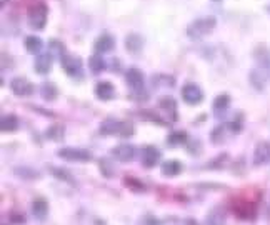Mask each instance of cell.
Masks as SVG:
<instances>
[{"instance_id":"10","label":"cell","mask_w":270,"mask_h":225,"mask_svg":"<svg viewBox=\"0 0 270 225\" xmlns=\"http://www.w3.org/2000/svg\"><path fill=\"white\" fill-rule=\"evenodd\" d=\"M160 157H162V154H160V150L157 147L147 145L142 150V165L145 168H154L160 162Z\"/></svg>"},{"instance_id":"25","label":"cell","mask_w":270,"mask_h":225,"mask_svg":"<svg viewBox=\"0 0 270 225\" xmlns=\"http://www.w3.org/2000/svg\"><path fill=\"white\" fill-rule=\"evenodd\" d=\"M265 80H267V75H265L264 72H260L258 68H255L250 72V84H252L257 90H264Z\"/></svg>"},{"instance_id":"14","label":"cell","mask_w":270,"mask_h":225,"mask_svg":"<svg viewBox=\"0 0 270 225\" xmlns=\"http://www.w3.org/2000/svg\"><path fill=\"white\" fill-rule=\"evenodd\" d=\"M20 127V120L17 115L14 114H7V115H2L0 118V130L5 134H12V132H17Z\"/></svg>"},{"instance_id":"7","label":"cell","mask_w":270,"mask_h":225,"mask_svg":"<svg viewBox=\"0 0 270 225\" xmlns=\"http://www.w3.org/2000/svg\"><path fill=\"white\" fill-rule=\"evenodd\" d=\"M60 64H62L64 72L68 75V77H77V75L82 74V60L78 57H74V55H64L60 58Z\"/></svg>"},{"instance_id":"37","label":"cell","mask_w":270,"mask_h":225,"mask_svg":"<svg viewBox=\"0 0 270 225\" xmlns=\"http://www.w3.org/2000/svg\"><path fill=\"white\" fill-rule=\"evenodd\" d=\"M185 225H198V224L195 222L194 218H187V220H185Z\"/></svg>"},{"instance_id":"26","label":"cell","mask_w":270,"mask_h":225,"mask_svg":"<svg viewBox=\"0 0 270 225\" xmlns=\"http://www.w3.org/2000/svg\"><path fill=\"white\" fill-rule=\"evenodd\" d=\"M88 68L92 74H100L105 68V62L100 54H95L88 58Z\"/></svg>"},{"instance_id":"30","label":"cell","mask_w":270,"mask_h":225,"mask_svg":"<svg viewBox=\"0 0 270 225\" xmlns=\"http://www.w3.org/2000/svg\"><path fill=\"white\" fill-rule=\"evenodd\" d=\"M50 170H52V174H54L58 180H64V182L72 184V185L75 184V182H74V177H72V175H70L65 168H58V167H54V165H52V168H50Z\"/></svg>"},{"instance_id":"16","label":"cell","mask_w":270,"mask_h":225,"mask_svg":"<svg viewBox=\"0 0 270 225\" xmlns=\"http://www.w3.org/2000/svg\"><path fill=\"white\" fill-rule=\"evenodd\" d=\"M34 68L35 72L40 74V75H47L52 68V55L50 54H42L35 58V64H34Z\"/></svg>"},{"instance_id":"5","label":"cell","mask_w":270,"mask_h":225,"mask_svg":"<svg viewBox=\"0 0 270 225\" xmlns=\"http://www.w3.org/2000/svg\"><path fill=\"white\" fill-rule=\"evenodd\" d=\"M10 90L17 97H30L35 92V85L25 77H15L10 80Z\"/></svg>"},{"instance_id":"38","label":"cell","mask_w":270,"mask_h":225,"mask_svg":"<svg viewBox=\"0 0 270 225\" xmlns=\"http://www.w3.org/2000/svg\"><path fill=\"white\" fill-rule=\"evenodd\" d=\"M267 12L270 14V5H267Z\"/></svg>"},{"instance_id":"22","label":"cell","mask_w":270,"mask_h":225,"mask_svg":"<svg viewBox=\"0 0 270 225\" xmlns=\"http://www.w3.org/2000/svg\"><path fill=\"white\" fill-rule=\"evenodd\" d=\"M160 108L164 110L167 115H172L174 120H177V104H175V100L172 97H162L160 98Z\"/></svg>"},{"instance_id":"21","label":"cell","mask_w":270,"mask_h":225,"mask_svg":"<svg viewBox=\"0 0 270 225\" xmlns=\"http://www.w3.org/2000/svg\"><path fill=\"white\" fill-rule=\"evenodd\" d=\"M44 47V42L42 38L37 37V35H30V37L25 38V50H27L28 54H40V50Z\"/></svg>"},{"instance_id":"39","label":"cell","mask_w":270,"mask_h":225,"mask_svg":"<svg viewBox=\"0 0 270 225\" xmlns=\"http://www.w3.org/2000/svg\"><path fill=\"white\" fill-rule=\"evenodd\" d=\"M5 4H7V0H2V5H5Z\"/></svg>"},{"instance_id":"34","label":"cell","mask_w":270,"mask_h":225,"mask_svg":"<svg viewBox=\"0 0 270 225\" xmlns=\"http://www.w3.org/2000/svg\"><path fill=\"white\" fill-rule=\"evenodd\" d=\"M110 168V164H108V160L107 158H104V160H100V172H102L105 177H112V174L107 172V170Z\"/></svg>"},{"instance_id":"24","label":"cell","mask_w":270,"mask_h":225,"mask_svg":"<svg viewBox=\"0 0 270 225\" xmlns=\"http://www.w3.org/2000/svg\"><path fill=\"white\" fill-rule=\"evenodd\" d=\"M187 134L182 132V130H175V132H172L167 137V144L170 145V147H180V145L187 144Z\"/></svg>"},{"instance_id":"4","label":"cell","mask_w":270,"mask_h":225,"mask_svg":"<svg viewBox=\"0 0 270 225\" xmlns=\"http://www.w3.org/2000/svg\"><path fill=\"white\" fill-rule=\"evenodd\" d=\"M57 155L60 158L67 160V162H80V164H85V162H90L92 160V154L85 148H77V147H64L60 148Z\"/></svg>"},{"instance_id":"35","label":"cell","mask_w":270,"mask_h":225,"mask_svg":"<svg viewBox=\"0 0 270 225\" xmlns=\"http://www.w3.org/2000/svg\"><path fill=\"white\" fill-rule=\"evenodd\" d=\"M142 224H144V225H160L158 218H155L154 215H147V217L142 220Z\"/></svg>"},{"instance_id":"17","label":"cell","mask_w":270,"mask_h":225,"mask_svg":"<svg viewBox=\"0 0 270 225\" xmlns=\"http://www.w3.org/2000/svg\"><path fill=\"white\" fill-rule=\"evenodd\" d=\"M255 57H257V62H258V70L270 78V52L267 48H258L257 52H255Z\"/></svg>"},{"instance_id":"20","label":"cell","mask_w":270,"mask_h":225,"mask_svg":"<svg viewBox=\"0 0 270 225\" xmlns=\"http://www.w3.org/2000/svg\"><path fill=\"white\" fill-rule=\"evenodd\" d=\"M47 212H48V204L44 198H35L32 202V214L38 220H44L47 217Z\"/></svg>"},{"instance_id":"12","label":"cell","mask_w":270,"mask_h":225,"mask_svg":"<svg viewBox=\"0 0 270 225\" xmlns=\"http://www.w3.org/2000/svg\"><path fill=\"white\" fill-rule=\"evenodd\" d=\"M268 162H270V142H258L254 150V165L258 167V165Z\"/></svg>"},{"instance_id":"19","label":"cell","mask_w":270,"mask_h":225,"mask_svg":"<svg viewBox=\"0 0 270 225\" xmlns=\"http://www.w3.org/2000/svg\"><path fill=\"white\" fill-rule=\"evenodd\" d=\"M40 95H42V98H44V100H47V102H54V100L58 97V88H57V85L52 84V82H45V84H42V87H40Z\"/></svg>"},{"instance_id":"36","label":"cell","mask_w":270,"mask_h":225,"mask_svg":"<svg viewBox=\"0 0 270 225\" xmlns=\"http://www.w3.org/2000/svg\"><path fill=\"white\" fill-rule=\"evenodd\" d=\"M12 218H14L15 224H25V217H24V215H12Z\"/></svg>"},{"instance_id":"6","label":"cell","mask_w":270,"mask_h":225,"mask_svg":"<svg viewBox=\"0 0 270 225\" xmlns=\"http://www.w3.org/2000/svg\"><path fill=\"white\" fill-rule=\"evenodd\" d=\"M180 94H182V100L187 105H200L204 102V92L197 84H185Z\"/></svg>"},{"instance_id":"13","label":"cell","mask_w":270,"mask_h":225,"mask_svg":"<svg viewBox=\"0 0 270 225\" xmlns=\"http://www.w3.org/2000/svg\"><path fill=\"white\" fill-rule=\"evenodd\" d=\"M95 97L98 100H104V102H108V100H112L115 97V87L112 82H108V80H102V82H98L95 85Z\"/></svg>"},{"instance_id":"3","label":"cell","mask_w":270,"mask_h":225,"mask_svg":"<svg viewBox=\"0 0 270 225\" xmlns=\"http://www.w3.org/2000/svg\"><path fill=\"white\" fill-rule=\"evenodd\" d=\"M48 8L45 4H35L28 8V24L35 30H42L47 24Z\"/></svg>"},{"instance_id":"11","label":"cell","mask_w":270,"mask_h":225,"mask_svg":"<svg viewBox=\"0 0 270 225\" xmlns=\"http://www.w3.org/2000/svg\"><path fill=\"white\" fill-rule=\"evenodd\" d=\"M114 47H115V38H114L110 34H102V35H98V37L95 38V42H94V50H95V54H100V55L108 54Z\"/></svg>"},{"instance_id":"23","label":"cell","mask_w":270,"mask_h":225,"mask_svg":"<svg viewBox=\"0 0 270 225\" xmlns=\"http://www.w3.org/2000/svg\"><path fill=\"white\" fill-rule=\"evenodd\" d=\"M228 105H230V95L220 94V95H217V97H215L212 108H214V112L222 114V112H225V110L228 108Z\"/></svg>"},{"instance_id":"27","label":"cell","mask_w":270,"mask_h":225,"mask_svg":"<svg viewBox=\"0 0 270 225\" xmlns=\"http://www.w3.org/2000/svg\"><path fill=\"white\" fill-rule=\"evenodd\" d=\"M205 225H225V217L218 208H214L212 212L207 215Z\"/></svg>"},{"instance_id":"2","label":"cell","mask_w":270,"mask_h":225,"mask_svg":"<svg viewBox=\"0 0 270 225\" xmlns=\"http://www.w3.org/2000/svg\"><path fill=\"white\" fill-rule=\"evenodd\" d=\"M100 134L104 135H118V137H130L134 134V127L130 124L118 122V120L108 118L100 125Z\"/></svg>"},{"instance_id":"9","label":"cell","mask_w":270,"mask_h":225,"mask_svg":"<svg viewBox=\"0 0 270 225\" xmlns=\"http://www.w3.org/2000/svg\"><path fill=\"white\" fill-rule=\"evenodd\" d=\"M125 82L134 92H142L144 90V74L142 70H138L137 67H130L127 72H125Z\"/></svg>"},{"instance_id":"15","label":"cell","mask_w":270,"mask_h":225,"mask_svg":"<svg viewBox=\"0 0 270 225\" xmlns=\"http://www.w3.org/2000/svg\"><path fill=\"white\" fill-rule=\"evenodd\" d=\"M144 47V38L140 37L138 34H128L125 37V48H127L128 54L137 55Z\"/></svg>"},{"instance_id":"31","label":"cell","mask_w":270,"mask_h":225,"mask_svg":"<svg viewBox=\"0 0 270 225\" xmlns=\"http://www.w3.org/2000/svg\"><path fill=\"white\" fill-rule=\"evenodd\" d=\"M125 187H128L130 190H134V192H144L145 190V185L140 182L138 178H134V177H125Z\"/></svg>"},{"instance_id":"1","label":"cell","mask_w":270,"mask_h":225,"mask_svg":"<svg viewBox=\"0 0 270 225\" xmlns=\"http://www.w3.org/2000/svg\"><path fill=\"white\" fill-rule=\"evenodd\" d=\"M217 25V20L215 17H200L195 18L192 24H188L187 27V37L192 40H200L204 38L205 35H208Z\"/></svg>"},{"instance_id":"33","label":"cell","mask_w":270,"mask_h":225,"mask_svg":"<svg viewBox=\"0 0 270 225\" xmlns=\"http://www.w3.org/2000/svg\"><path fill=\"white\" fill-rule=\"evenodd\" d=\"M50 48L54 50V52H57V55L60 58L64 57V44H60V42H57V40H52V42H50Z\"/></svg>"},{"instance_id":"29","label":"cell","mask_w":270,"mask_h":225,"mask_svg":"<svg viewBox=\"0 0 270 225\" xmlns=\"http://www.w3.org/2000/svg\"><path fill=\"white\" fill-rule=\"evenodd\" d=\"M15 175H18V177H22L24 180H34V178H38L40 174L35 172V170H32L30 167H17L14 170Z\"/></svg>"},{"instance_id":"28","label":"cell","mask_w":270,"mask_h":225,"mask_svg":"<svg viewBox=\"0 0 270 225\" xmlns=\"http://www.w3.org/2000/svg\"><path fill=\"white\" fill-rule=\"evenodd\" d=\"M64 134H65V130L62 125H52V127L45 132L47 138H50L52 142H60V140L64 138Z\"/></svg>"},{"instance_id":"32","label":"cell","mask_w":270,"mask_h":225,"mask_svg":"<svg viewBox=\"0 0 270 225\" xmlns=\"http://www.w3.org/2000/svg\"><path fill=\"white\" fill-rule=\"evenodd\" d=\"M227 130V125H218L217 128L212 132V140H214V144H220V140L224 138V132ZM224 142V140H222Z\"/></svg>"},{"instance_id":"18","label":"cell","mask_w":270,"mask_h":225,"mask_svg":"<svg viewBox=\"0 0 270 225\" xmlns=\"http://www.w3.org/2000/svg\"><path fill=\"white\" fill-rule=\"evenodd\" d=\"M160 172H162L164 177H177L182 172V164L178 160H167V162L162 164Z\"/></svg>"},{"instance_id":"8","label":"cell","mask_w":270,"mask_h":225,"mask_svg":"<svg viewBox=\"0 0 270 225\" xmlns=\"http://www.w3.org/2000/svg\"><path fill=\"white\" fill-rule=\"evenodd\" d=\"M110 154H112V157L115 160H118V162H132V160L135 158V147L130 144H120L117 145V147H114L112 150H110Z\"/></svg>"}]
</instances>
